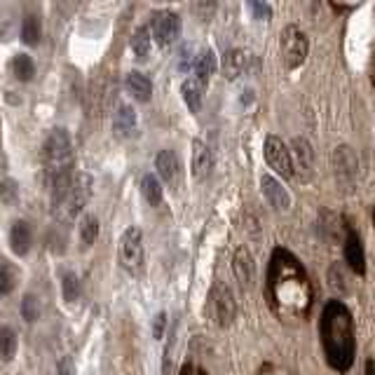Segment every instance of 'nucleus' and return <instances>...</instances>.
Listing matches in <instances>:
<instances>
[{
  "mask_svg": "<svg viewBox=\"0 0 375 375\" xmlns=\"http://www.w3.org/2000/svg\"><path fill=\"white\" fill-rule=\"evenodd\" d=\"M267 296L279 317H305L312 307V284L294 253L275 249L267 270Z\"/></svg>",
  "mask_w": 375,
  "mask_h": 375,
  "instance_id": "obj_1",
  "label": "nucleus"
},
{
  "mask_svg": "<svg viewBox=\"0 0 375 375\" xmlns=\"http://www.w3.org/2000/svg\"><path fill=\"white\" fill-rule=\"evenodd\" d=\"M319 331L329 366L338 373H347L354 364L356 338L352 312H349L343 300L326 302L324 312H321Z\"/></svg>",
  "mask_w": 375,
  "mask_h": 375,
  "instance_id": "obj_2",
  "label": "nucleus"
},
{
  "mask_svg": "<svg viewBox=\"0 0 375 375\" xmlns=\"http://www.w3.org/2000/svg\"><path fill=\"white\" fill-rule=\"evenodd\" d=\"M73 164H75V155L68 132L66 129H55V132L47 136L43 146V166L47 181L52 183L57 178L73 176Z\"/></svg>",
  "mask_w": 375,
  "mask_h": 375,
  "instance_id": "obj_3",
  "label": "nucleus"
},
{
  "mask_svg": "<svg viewBox=\"0 0 375 375\" xmlns=\"http://www.w3.org/2000/svg\"><path fill=\"white\" fill-rule=\"evenodd\" d=\"M89 195H92V178L87 174H80L73 178V186H70L68 195L61 202L52 204V213H55L57 221L61 223H73L75 216H80V211L85 209Z\"/></svg>",
  "mask_w": 375,
  "mask_h": 375,
  "instance_id": "obj_4",
  "label": "nucleus"
},
{
  "mask_svg": "<svg viewBox=\"0 0 375 375\" xmlns=\"http://www.w3.org/2000/svg\"><path fill=\"white\" fill-rule=\"evenodd\" d=\"M279 47H282V61L289 70H296V68H300L302 64H305L309 45H307L305 33H302L298 26H294V23H291V26L284 28Z\"/></svg>",
  "mask_w": 375,
  "mask_h": 375,
  "instance_id": "obj_5",
  "label": "nucleus"
},
{
  "mask_svg": "<svg viewBox=\"0 0 375 375\" xmlns=\"http://www.w3.org/2000/svg\"><path fill=\"white\" fill-rule=\"evenodd\" d=\"M209 312L218 326H230L237 317V302L232 291L225 284H213L209 294Z\"/></svg>",
  "mask_w": 375,
  "mask_h": 375,
  "instance_id": "obj_6",
  "label": "nucleus"
},
{
  "mask_svg": "<svg viewBox=\"0 0 375 375\" xmlns=\"http://www.w3.org/2000/svg\"><path fill=\"white\" fill-rule=\"evenodd\" d=\"M120 258L122 265L127 267L132 275H139L144 270V235L139 228H127L122 232L120 240Z\"/></svg>",
  "mask_w": 375,
  "mask_h": 375,
  "instance_id": "obj_7",
  "label": "nucleus"
},
{
  "mask_svg": "<svg viewBox=\"0 0 375 375\" xmlns=\"http://www.w3.org/2000/svg\"><path fill=\"white\" fill-rule=\"evenodd\" d=\"M333 169H336V178L340 186L352 188L356 181V174H359V160H356V153L349 146H338L333 151Z\"/></svg>",
  "mask_w": 375,
  "mask_h": 375,
  "instance_id": "obj_8",
  "label": "nucleus"
},
{
  "mask_svg": "<svg viewBox=\"0 0 375 375\" xmlns=\"http://www.w3.org/2000/svg\"><path fill=\"white\" fill-rule=\"evenodd\" d=\"M265 162L282 178L294 176V164H291L289 148L284 146V141L277 139V136H267L265 139Z\"/></svg>",
  "mask_w": 375,
  "mask_h": 375,
  "instance_id": "obj_9",
  "label": "nucleus"
},
{
  "mask_svg": "<svg viewBox=\"0 0 375 375\" xmlns=\"http://www.w3.org/2000/svg\"><path fill=\"white\" fill-rule=\"evenodd\" d=\"M181 35V17L176 12H160L153 21V35L151 38L157 40L160 47L174 45Z\"/></svg>",
  "mask_w": 375,
  "mask_h": 375,
  "instance_id": "obj_10",
  "label": "nucleus"
},
{
  "mask_svg": "<svg viewBox=\"0 0 375 375\" xmlns=\"http://www.w3.org/2000/svg\"><path fill=\"white\" fill-rule=\"evenodd\" d=\"M289 155H291V164H294V174H296V171H300L302 178L312 176L314 151H312V146H309L307 139H302V136H296V139L291 141Z\"/></svg>",
  "mask_w": 375,
  "mask_h": 375,
  "instance_id": "obj_11",
  "label": "nucleus"
},
{
  "mask_svg": "<svg viewBox=\"0 0 375 375\" xmlns=\"http://www.w3.org/2000/svg\"><path fill=\"white\" fill-rule=\"evenodd\" d=\"M232 272H235L237 282H240L242 289L251 291L256 284V263L253 256L247 247H240L235 251V258H232Z\"/></svg>",
  "mask_w": 375,
  "mask_h": 375,
  "instance_id": "obj_12",
  "label": "nucleus"
},
{
  "mask_svg": "<svg viewBox=\"0 0 375 375\" xmlns=\"http://www.w3.org/2000/svg\"><path fill=\"white\" fill-rule=\"evenodd\" d=\"M260 190H263V198L267 200V204L277 211H289L291 209V195L287 193V188L272 178L270 174L260 176Z\"/></svg>",
  "mask_w": 375,
  "mask_h": 375,
  "instance_id": "obj_13",
  "label": "nucleus"
},
{
  "mask_svg": "<svg viewBox=\"0 0 375 375\" xmlns=\"http://www.w3.org/2000/svg\"><path fill=\"white\" fill-rule=\"evenodd\" d=\"M345 260L352 267L359 277H364L366 272V253H364V244H361V237L356 235L354 230H347V237H345Z\"/></svg>",
  "mask_w": 375,
  "mask_h": 375,
  "instance_id": "obj_14",
  "label": "nucleus"
},
{
  "mask_svg": "<svg viewBox=\"0 0 375 375\" xmlns=\"http://www.w3.org/2000/svg\"><path fill=\"white\" fill-rule=\"evenodd\" d=\"M155 169L166 186H176L181 178V160L174 151H160L155 157Z\"/></svg>",
  "mask_w": 375,
  "mask_h": 375,
  "instance_id": "obj_15",
  "label": "nucleus"
},
{
  "mask_svg": "<svg viewBox=\"0 0 375 375\" xmlns=\"http://www.w3.org/2000/svg\"><path fill=\"white\" fill-rule=\"evenodd\" d=\"M213 169V153L204 141H195L193 144V176L198 181H204Z\"/></svg>",
  "mask_w": 375,
  "mask_h": 375,
  "instance_id": "obj_16",
  "label": "nucleus"
},
{
  "mask_svg": "<svg viewBox=\"0 0 375 375\" xmlns=\"http://www.w3.org/2000/svg\"><path fill=\"white\" fill-rule=\"evenodd\" d=\"M10 247L17 256H26L33 247V232L26 221H15L10 230Z\"/></svg>",
  "mask_w": 375,
  "mask_h": 375,
  "instance_id": "obj_17",
  "label": "nucleus"
},
{
  "mask_svg": "<svg viewBox=\"0 0 375 375\" xmlns=\"http://www.w3.org/2000/svg\"><path fill=\"white\" fill-rule=\"evenodd\" d=\"M124 87H127V92L132 94V99H136L139 104H148L153 97L151 80H148L144 73H139V70L127 73V77H124Z\"/></svg>",
  "mask_w": 375,
  "mask_h": 375,
  "instance_id": "obj_18",
  "label": "nucleus"
},
{
  "mask_svg": "<svg viewBox=\"0 0 375 375\" xmlns=\"http://www.w3.org/2000/svg\"><path fill=\"white\" fill-rule=\"evenodd\" d=\"M193 68H195V75H198L200 85L206 87L211 80V75L216 73V57H213L211 50H202L193 61Z\"/></svg>",
  "mask_w": 375,
  "mask_h": 375,
  "instance_id": "obj_19",
  "label": "nucleus"
},
{
  "mask_svg": "<svg viewBox=\"0 0 375 375\" xmlns=\"http://www.w3.org/2000/svg\"><path fill=\"white\" fill-rule=\"evenodd\" d=\"M113 127L120 136H132L136 132V110L132 106L120 104L115 110V117H113Z\"/></svg>",
  "mask_w": 375,
  "mask_h": 375,
  "instance_id": "obj_20",
  "label": "nucleus"
},
{
  "mask_svg": "<svg viewBox=\"0 0 375 375\" xmlns=\"http://www.w3.org/2000/svg\"><path fill=\"white\" fill-rule=\"evenodd\" d=\"M141 195L144 200L148 202L151 206H160L162 204V198H164V190H162V183L155 174H146L141 178Z\"/></svg>",
  "mask_w": 375,
  "mask_h": 375,
  "instance_id": "obj_21",
  "label": "nucleus"
},
{
  "mask_svg": "<svg viewBox=\"0 0 375 375\" xmlns=\"http://www.w3.org/2000/svg\"><path fill=\"white\" fill-rule=\"evenodd\" d=\"M19 284V267L0 258V296H10Z\"/></svg>",
  "mask_w": 375,
  "mask_h": 375,
  "instance_id": "obj_22",
  "label": "nucleus"
},
{
  "mask_svg": "<svg viewBox=\"0 0 375 375\" xmlns=\"http://www.w3.org/2000/svg\"><path fill=\"white\" fill-rule=\"evenodd\" d=\"M244 66H247V55L244 50H230L228 55L223 57V73L228 80H237L244 73Z\"/></svg>",
  "mask_w": 375,
  "mask_h": 375,
  "instance_id": "obj_23",
  "label": "nucleus"
},
{
  "mask_svg": "<svg viewBox=\"0 0 375 375\" xmlns=\"http://www.w3.org/2000/svg\"><path fill=\"white\" fill-rule=\"evenodd\" d=\"M202 92H204V87L200 85L198 77H188L186 82L181 85V94H183V101H186V106L193 113L200 110L202 106Z\"/></svg>",
  "mask_w": 375,
  "mask_h": 375,
  "instance_id": "obj_24",
  "label": "nucleus"
},
{
  "mask_svg": "<svg viewBox=\"0 0 375 375\" xmlns=\"http://www.w3.org/2000/svg\"><path fill=\"white\" fill-rule=\"evenodd\" d=\"M151 45H153V38H151V28L148 26H139L132 35V50L134 55L146 61L148 55H151Z\"/></svg>",
  "mask_w": 375,
  "mask_h": 375,
  "instance_id": "obj_25",
  "label": "nucleus"
},
{
  "mask_svg": "<svg viewBox=\"0 0 375 375\" xmlns=\"http://www.w3.org/2000/svg\"><path fill=\"white\" fill-rule=\"evenodd\" d=\"M40 35H43V26H40V19L35 15H26L21 23V40L26 45H38L40 43Z\"/></svg>",
  "mask_w": 375,
  "mask_h": 375,
  "instance_id": "obj_26",
  "label": "nucleus"
},
{
  "mask_svg": "<svg viewBox=\"0 0 375 375\" xmlns=\"http://www.w3.org/2000/svg\"><path fill=\"white\" fill-rule=\"evenodd\" d=\"M12 73H15L17 80L28 82L35 75V64L28 55H17L12 59Z\"/></svg>",
  "mask_w": 375,
  "mask_h": 375,
  "instance_id": "obj_27",
  "label": "nucleus"
},
{
  "mask_svg": "<svg viewBox=\"0 0 375 375\" xmlns=\"http://www.w3.org/2000/svg\"><path fill=\"white\" fill-rule=\"evenodd\" d=\"M15 354H17V336L10 326H3L0 329V359L12 361Z\"/></svg>",
  "mask_w": 375,
  "mask_h": 375,
  "instance_id": "obj_28",
  "label": "nucleus"
},
{
  "mask_svg": "<svg viewBox=\"0 0 375 375\" xmlns=\"http://www.w3.org/2000/svg\"><path fill=\"white\" fill-rule=\"evenodd\" d=\"M97 237H99V218L87 213L80 221V240L85 247H92V244L97 242Z\"/></svg>",
  "mask_w": 375,
  "mask_h": 375,
  "instance_id": "obj_29",
  "label": "nucleus"
},
{
  "mask_svg": "<svg viewBox=\"0 0 375 375\" xmlns=\"http://www.w3.org/2000/svg\"><path fill=\"white\" fill-rule=\"evenodd\" d=\"M61 291H64V300L66 302H75L80 298V279L73 272H66L61 277Z\"/></svg>",
  "mask_w": 375,
  "mask_h": 375,
  "instance_id": "obj_30",
  "label": "nucleus"
},
{
  "mask_svg": "<svg viewBox=\"0 0 375 375\" xmlns=\"http://www.w3.org/2000/svg\"><path fill=\"white\" fill-rule=\"evenodd\" d=\"M349 279L347 275H345V267L343 265H331V270H329V284H331V289L333 291H338V294H347L349 291Z\"/></svg>",
  "mask_w": 375,
  "mask_h": 375,
  "instance_id": "obj_31",
  "label": "nucleus"
},
{
  "mask_svg": "<svg viewBox=\"0 0 375 375\" xmlns=\"http://www.w3.org/2000/svg\"><path fill=\"white\" fill-rule=\"evenodd\" d=\"M0 202L8 206L19 202V186H17V181H12V178L0 181Z\"/></svg>",
  "mask_w": 375,
  "mask_h": 375,
  "instance_id": "obj_32",
  "label": "nucleus"
},
{
  "mask_svg": "<svg viewBox=\"0 0 375 375\" xmlns=\"http://www.w3.org/2000/svg\"><path fill=\"white\" fill-rule=\"evenodd\" d=\"M21 317L26 321H38L40 317V300L33 294H26L21 300Z\"/></svg>",
  "mask_w": 375,
  "mask_h": 375,
  "instance_id": "obj_33",
  "label": "nucleus"
},
{
  "mask_svg": "<svg viewBox=\"0 0 375 375\" xmlns=\"http://www.w3.org/2000/svg\"><path fill=\"white\" fill-rule=\"evenodd\" d=\"M249 10L253 12V17L258 21H267L272 17V8L267 3H249Z\"/></svg>",
  "mask_w": 375,
  "mask_h": 375,
  "instance_id": "obj_34",
  "label": "nucleus"
},
{
  "mask_svg": "<svg viewBox=\"0 0 375 375\" xmlns=\"http://www.w3.org/2000/svg\"><path fill=\"white\" fill-rule=\"evenodd\" d=\"M164 326H166V314L160 312L153 321V336L157 338V340H162L164 338Z\"/></svg>",
  "mask_w": 375,
  "mask_h": 375,
  "instance_id": "obj_35",
  "label": "nucleus"
},
{
  "mask_svg": "<svg viewBox=\"0 0 375 375\" xmlns=\"http://www.w3.org/2000/svg\"><path fill=\"white\" fill-rule=\"evenodd\" d=\"M193 47L190 45H183V50H181V61H178V68L181 70H188L190 66H193Z\"/></svg>",
  "mask_w": 375,
  "mask_h": 375,
  "instance_id": "obj_36",
  "label": "nucleus"
},
{
  "mask_svg": "<svg viewBox=\"0 0 375 375\" xmlns=\"http://www.w3.org/2000/svg\"><path fill=\"white\" fill-rule=\"evenodd\" d=\"M57 375H75V364H73V359H70V356H64V359L59 361Z\"/></svg>",
  "mask_w": 375,
  "mask_h": 375,
  "instance_id": "obj_37",
  "label": "nucleus"
},
{
  "mask_svg": "<svg viewBox=\"0 0 375 375\" xmlns=\"http://www.w3.org/2000/svg\"><path fill=\"white\" fill-rule=\"evenodd\" d=\"M181 375H206V373L202 371L200 366H195V364H186V366H183Z\"/></svg>",
  "mask_w": 375,
  "mask_h": 375,
  "instance_id": "obj_38",
  "label": "nucleus"
},
{
  "mask_svg": "<svg viewBox=\"0 0 375 375\" xmlns=\"http://www.w3.org/2000/svg\"><path fill=\"white\" fill-rule=\"evenodd\" d=\"M366 375H375V373H373V359L366 361Z\"/></svg>",
  "mask_w": 375,
  "mask_h": 375,
  "instance_id": "obj_39",
  "label": "nucleus"
}]
</instances>
